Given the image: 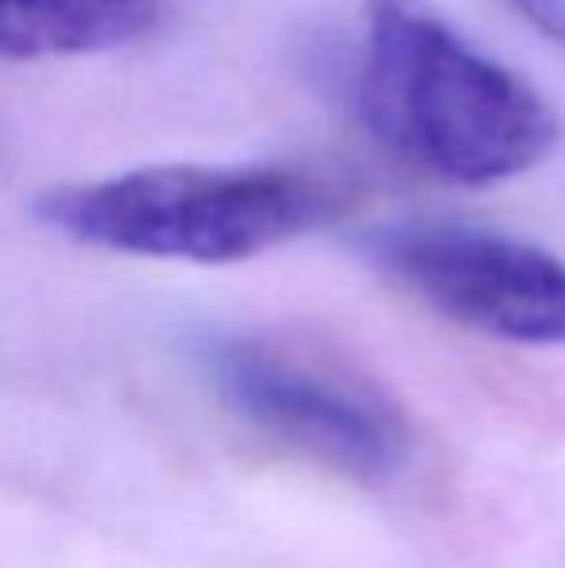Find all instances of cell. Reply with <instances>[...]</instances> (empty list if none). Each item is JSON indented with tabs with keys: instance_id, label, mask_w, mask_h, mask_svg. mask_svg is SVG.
<instances>
[{
	"instance_id": "obj_1",
	"label": "cell",
	"mask_w": 565,
	"mask_h": 568,
	"mask_svg": "<svg viewBox=\"0 0 565 568\" xmlns=\"http://www.w3.org/2000/svg\"><path fill=\"white\" fill-rule=\"evenodd\" d=\"M356 105L395 159L465 190L535 171L562 140L551 101L426 0H361Z\"/></svg>"
},
{
	"instance_id": "obj_2",
	"label": "cell",
	"mask_w": 565,
	"mask_h": 568,
	"mask_svg": "<svg viewBox=\"0 0 565 568\" xmlns=\"http://www.w3.org/2000/svg\"><path fill=\"white\" fill-rule=\"evenodd\" d=\"M341 205L337 182L302 163H159L54 186L31 213L101 252L225 267L330 225Z\"/></svg>"
},
{
	"instance_id": "obj_3",
	"label": "cell",
	"mask_w": 565,
	"mask_h": 568,
	"mask_svg": "<svg viewBox=\"0 0 565 568\" xmlns=\"http://www.w3.org/2000/svg\"><path fill=\"white\" fill-rule=\"evenodd\" d=\"M205 367L229 410L317 468L369 487L392 484L407 468L403 406L333 352L244 333L210 344Z\"/></svg>"
},
{
	"instance_id": "obj_4",
	"label": "cell",
	"mask_w": 565,
	"mask_h": 568,
	"mask_svg": "<svg viewBox=\"0 0 565 568\" xmlns=\"http://www.w3.org/2000/svg\"><path fill=\"white\" fill-rule=\"evenodd\" d=\"M387 278L468 333L565 344V260L531 240L461 221H407L369 236Z\"/></svg>"
},
{
	"instance_id": "obj_5",
	"label": "cell",
	"mask_w": 565,
	"mask_h": 568,
	"mask_svg": "<svg viewBox=\"0 0 565 568\" xmlns=\"http://www.w3.org/2000/svg\"><path fill=\"white\" fill-rule=\"evenodd\" d=\"M159 23L155 0H0V59L121 51Z\"/></svg>"
},
{
	"instance_id": "obj_6",
	"label": "cell",
	"mask_w": 565,
	"mask_h": 568,
	"mask_svg": "<svg viewBox=\"0 0 565 568\" xmlns=\"http://www.w3.org/2000/svg\"><path fill=\"white\" fill-rule=\"evenodd\" d=\"M496 4L512 12L523 28L565 51V0H496Z\"/></svg>"
}]
</instances>
